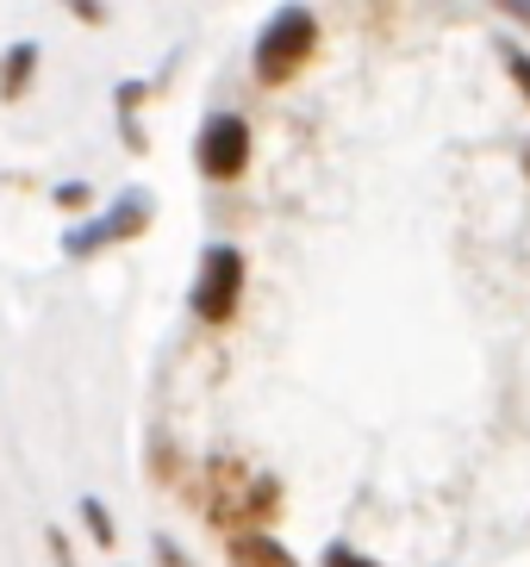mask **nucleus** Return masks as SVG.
<instances>
[{"label":"nucleus","mask_w":530,"mask_h":567,"mask_svg":"<svg viewBox=\"0 0 530 567\" xmlns=\"http://www.w3.org/2000/svg\"><path fill=\"white\" fill-rule=\"evenodd\" d=\"M237 300H244V256H237L232 244H206V250H200L194 293H187L194 318L200 324H232Z\"/></svg>","instance_id":"obj_3"},{"label":"nucleus","mask_w":530,"mask_h":567,"mask_svg":"<svg viewBox=\"0 0 530 567\" xmlns=\"http://www.w3.org/2000/svg\"><path fill=\"white\" fill-rule=\"evenodd\" d=\"M32 75H38V44L26 38V44H13V51L0 56V101L13 106L26 87H32Z\"/></svg>","instance_id":"obj_7"},{"label":"nucleus","mask_w":530,"mask_h":567,"mask_svg":"<svg viewBox=\"0 0 530 567\" xmlns=\"http://www.w3.org/2000/svg\"><path fill=\"white\" fill-rule=\"evenodd\" d=\"M318 567H381V561H368V555H363V549H349V543H325Z\"/></svg>","instance_id":"obj_10"},{"label":"nucleus","mask_w":530,"mask_h":567,"mask_svg":"<svg viewBox=\"0 0 530 567\" xmlns=\"http://www.w3.org/2000/svg\"><path fill=\"white\" fill-rule=\"evenodd\" d=\"M194 168L206 182H237L249 168V125L244 113H213L194 137Z\"/></svg>","instance_id":"obj_5"},{"label":"nucleus","mask_w":530,"mask_h":567,"mask_svg":"<svg viewBox=\"0 0 530 567\" xmlns=\"http://www.w3.org/2000/svg\"><path fill=\"white\" fill-rule=\"evenodd\" d=\"M506 13H518V19H524V25H530V7H506Z\"/></svg>","instance_id":"obj_14"},{"label":"nucleus","mask_w":530,"mask_h":567,"mask_svg":"<svg viewBox=\"0 0 530 567\" xmlns=\"http://www.w3.org/2000/svg\"><path fill=\"white\" fill-rule=\"evenodd\" d=\"M44 549H50V561H57V567H75V555H69V536H63V530H44Z\"/></svg>","instance_id":"obj_12"},{"label":"nucleus","mask_w":530,"mask_h":567,"mask_svg":"<svg viewBox=\"0 0 530 567\" xmlns=\"http://www.w3.org/2000/svg\"><path fill=\"white\" fill-rule=\"evenodd\" d=\"M313 51H318V13L313 7H282L256 38V82L268 87L294 82L299 69L313 63Z\"/></svg>","instance_id":"obj_1"},{"label":"nucleus","mask_w":530,"mask_h":567,"mask_svg":"<svg viewBox=\"0 0 530 567\" xmlns=\"http://www.w3.org/2000/svg\"><path fill=\"white\" fill-rule=\"evenodd\" d=\"M150 218H156V194H150V187H125V194H119L100 218L69 225V231H63V256H69V262H88V256L113 250V244H132V237L150 231Z\"/></svg>","instance_id":"obj_2"},{"label":"nucleus","mask_w":530,"mask_h":567,"mask_svg":"<svg viewBox=\"0 0 530 567\" xmlns=\"http://www.w3.org/2000/svg\"><path fill=\"white\" fill-rule=\"evenodd\" d=\"M232 567H299L268 530H232Z\"/></svg>","instance_id":"obj_6"},{"label":"nucleus","mask_w":530,"mask_h":567,"mask_svg":"<svg viewBox=\"0 0 530 567\" xmlns=\"http://www.w3.org/2000/svg\"><path fill=\"white\" fill-rule=\"evenodd\" d=\"M156 561H163V567H187V555L175 549V543H169V536H156Z\"/></svg>","instance_id":"obj_13"},{"label":"nucleus","mask_w":530,"mask_h":567,"mask_svg":"<svg viewBox=\"0 0 530 567\" xmlns=\"http://www.w3.org/2000/svg\"><path fill=\"white\" fill-rule=\"evenodd\" d=\"M499 56H506V75H512V87L530 101V51H518L512 38H499Z\"/></svg>","instance_id":"obj_9"},{"label":"nucleus","mask_w":530,"mask_h":567,"mask_svg":"<svg viewBox=\"0 0 530 567\" xmlns=\"http://www.w3.org/2000/svg\"><path fill=\"white\" fill-rule=\"evenodd\" d=\"M524 175H530V144H524Z\"/></svg>","instance_id":"obj_15"},{"label":"nucleus","mask_w":530,"mask_h":567,"mask_svg":"<svg viewBox=\"0 0 530 567\" xmlns=\"http://www.w3.org/2000/svg\"><path fill=\"white\" fill-rule=\"evenodd\" d=\"M88 200H94V187H88V182H63V187H57V206H63V213H82Z\"/></svg>","instance_id":"obj_11"},{"label":"nucleus","mask_w":530,"mask_h":567,"mask_svg":"<svg viewBox=\"0 0 530 567\" xmlns=\"http://www.w3.org/2000/svg\"><path fill=\"white\" fill-rule=\"evenodd\" d=\"M82 524H88V536H94L100 549H113V543H119V536H113V512H106L100 499H82Z\"/></svg>","instance_id":"obj_8"},{"label":"nucleus","mask_w":530,"mask_h":567,"mask_svg":"<svg viewBox=\"0 0 530 567\" xmlns=\"http://www.w3.org/2000/svg\"><path fill=\"white\" fill-rule=\"evenodd\" d=\"M213 524L225 530V524H268L275 517V505H282V486L268 481V474H249V467L237 462H218L213 467Z\"/></svg>","instance_id":"obj_4"}]
</instances>
